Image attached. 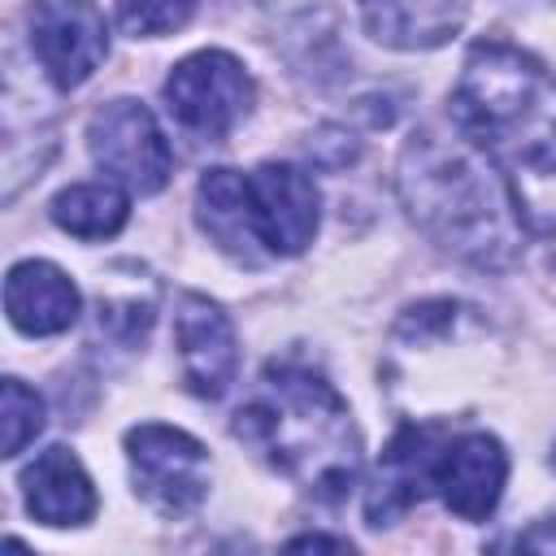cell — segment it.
Listing matches in <instances>:
<instances>
[{"mask_svg":"<svg viewBox=\"0 0 556 556\" xmlns=\"http://www.w3.org/2000/svg\"><path fill=\"white\" fill-rule=\"evenodd\" d=\"M447 439H452L447 426L417 421V426H404L387 443V452L378 460V473L369 482V500H365L369 526H387L395 513H404L408 504H417L430 491V469H434V456Z\"/></svg>","mask_w":556,"mask_h":556,"instance_id":"11","label":"cell"},{"mask_svg":"<svg viewBox=\"0 0 556 556\" xmlns=\"http://www.w3.org/2000/svg\"><path fill=\"white\" fill-rule=\"evenodd\" d=\"M130 217V195L117 182H74L52 195V222L74 239H113Z\"/></svg>","mask_w":556,"mask_h":556,"instance_id":"16","label":"cell"},{"mask_svg":"<svg viewBox=\"0 0 556 556\" xmlns=\"http://www.w3.org/2000/svg\"><path fill=\"white\" fill-rule=\"evenodd\" d=\"M400 195L408 217L460 261L500 269L517 252V213L495 165L460 135L417 130L400 152Z\"/></svg>","mask_w":556,"mask_h":556,"instance_id":"3","label":"cell"},{"mask_svg":"<svg viewBox=\"0 0 556 556\" xmlns=\"http://www.w3.org/2000/svg\"><path fill=\"white\" fill-rule=\"evenodd\" d=\"M22 495H26V513L43 526H87L96 517V486L83 469V460L65 447L52 443L43 447L26 469H22Z\"/></svg>","mask_w":556,"mask_h":556,"instance_id":"13","label":"cell"},{"mask_svg":"<svg viewBox=\"0 0 556 556\" xmlns=\"http://www.w3.org/2000/svg\"><path fill=\"white\" fill-rule=\"evenodd\" d=\"M452 122L504 178L521 230L556 252V74L504 39H482L452 87Z\"/></svg>","mask_w":556,"mask_h":556,"instance_id":"1","label":"cell"},{"mask_svg":"<svg viewBox=\"0 0 556 556\" xmlns=\"http://www.w3.org/2000/svg\"><path fill=\"white\" fill-rule=\"evenodd\" d=\"M126 460L135 495L165 517L191 513L208 495V452L178 426L139 421L126 430Z\"/></svg>","mask_w":556,"mask_h":556,"instance_id":"5","label":"cell"},{"mask_svg":"<svg viewBox=\"0 0 556 556\" xmlns=\"http://www.w3.org/2000/svg\"><path fill=\"white\" fill-rule=\"evenodd\" d=\"M508 482V452L486 430L452 434L430 469V491L456 513L460 521H486Z\"/></svg>","mask_w":556,"mask_h":556,"instance_id":"9","label":"cell"},{"mask_svg":"<svg viewBox=\"0 0 556 556\" xmlns=\"http://www.w3.org/2000/svg\"><path fill=\"white\" fill-rule=\"evenodd\" d=\"M87 152L113 182H122L126 191H139V195H156L174 169V152L165 143V130L156 126L152 109L130 100V96L109 100L91 113Z\"/></svg>","mask_w":556,"mask_h":556,"instance_id":"6","label":"cell"},{"mask_svg":"<svg viewBox=\"0 0 556 556\" xmlns=\"http://www.w3.org/2000/svg\"><path fill=\"white\" fill-rule=\"evenodd\" d=\"M195 217L200 230L239 265H261L269 261V252L256 239V222H252V191H248V174L239 169H204L200 187H195Z\"/></svg>","mask_w":556,"mask_h":556,"instance_id":"14","label":"cell"},{"mask_svg":"<svg viewBox=\"0 0 556 556\" xmlns=\"http://www.w3.org/2000/svg\"><path fill=\"white\" fill-rule=\"evenodd\" d=\"M30 52L52 87H83L109 56V22L96 0H30L26 9Z\"/></svg>","mask_w":556,"mask_h":556,"instance_id":"7","label":"cell"},{"mask_svg":"<svg viewBox=\"0 0 556 556\" xmlns=\"http://www.w3.org/2000/svg\"><path fill=\"white\" fill-rule=\"evenodd\" d=\"M161 96H165L169 117L182 130L217 143L248 117L256 91H252V78L239 56H230L222 48H204V52L182 56L169 70Z\"/></svg>","mask_w":556,"mask_h":556,"instance_id":"4","label":"cell"},{"mask_svg":"<svg viewBox=\"0 0 556 556\" xmlns=\"http://www.w3.org/2000/svg\"><path fill=\"white\" fill-rule=\"evenodd\" d=\"M235 434L287 482L321 504H343L361 482V434L343 395L295 361H269L235 413Z\"/></svg>","mask_w":556,"mask_h":556,"instance_id":"2","label":"cell"},{"mask_svg":"<svg viewBox=\"0 0 556 556\" xmlns=\"http://www.w3.org/2000/svg\"><path fill=\"white\" fill-rule=\"evenodd\" d=\"M195 0H117V26L130 39H161L187 26Z\"/></svg>","mask_w":556,"mask_h":556,"instance_id":"17","label":"cell"},{"mask_svg":"<svg viewBox=\"0 0 556 556\" xmlns=\"http://www.w3.org/2000/svg\"><path fill=\"white\" fill-rule=\"evenodd\" d=\"M4 456H22L26 443H35V434L43 430V400L39 391H30L22 378H4Z\"/></svg>","mask_w":556,"mask_h":556,"instance_id":"18","label":"cell"},{"mask_svg":"<svg viewBox=\"0 0 556 556\" xmlns=\"http://www.w3.org/2000/svg\"><path fill=\"white\" fill-rule=\"evenodd\" d=\"M469 17V0H361V22L382 48H443Z\"/></svg>","mask_w":556,"mask_h":556,"instance_id":"15","label":"cell"},{"mask_svg":"<svg viewBox=\"0 0 556 556\" xmlns=\"http://www.w3.org/2000/svg\"><path fill=\"white\" fill-rule=\"evenodd\" d=\"M4 313L9 321L30 334V339H48L61 334L78 321L83 313V295L74 287V278L52 265V261H17L4 278Z\"/></svg>","mask_w":556,"mask_h":556,"instance_id":"12","label":"cell"},{"mask_svg":"<svg viewBox=\"0 0 556 556\" xmlns=\"http://www.w3.org/2000/svg\"><path fill=\"white\" fill-rule=\"evenodd\" d=\"M174 348H178V369L191 395L222 400L230 391L239 374V339L222 304L187 291L174 308Z\"/></svg>","mask_w":556,"mask_h":556,"instance_id":"10","label":"cell"},{"mask_svg":"<svg viewBox=\"0 0 556 556\" xmlns=\"http://www.w3.org/2000/svg\"><path fill=\"white\" fill-rule=\"evenodd\" d=\"M291 547H334V552H348L352 543L348 539H326V534H304V539H291Z\"/></svg>","mask_w":556,"mask_h":556,"instance_id":"19","label":"cell"},{"mask_svg":"<svg viewBox=\"0 0 556 556\" xmlns=\"http://www.w3.org/2000/svg\"><path fill=\"white\" fill-rule=\"evenodd\" d=\"M252 191V222L256 239L269 256H300L321 222V195L317 182L287 161H265L248 174Z\"/></svg>","mask_w":556,"mask_h":556,"instance_id":"8","label":"cell"}]
</instances>
